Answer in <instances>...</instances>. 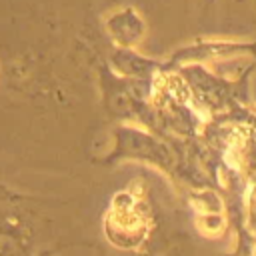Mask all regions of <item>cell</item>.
<instances>
[{
	"label": "cell",
	"instance_id": "1",
	"mask_svg": "<svg viewBox=\"0 0 256 256\" xmlns=\"http://www.w3.org/2000/svg\"><path fill=\"white\" fill-rule=\"evenodd\" d=\"M252 256H256V244H254V248H252Z\"/></svg>",
	"mask_w": 256,
	"mask_h": 256
}]
</instances>
